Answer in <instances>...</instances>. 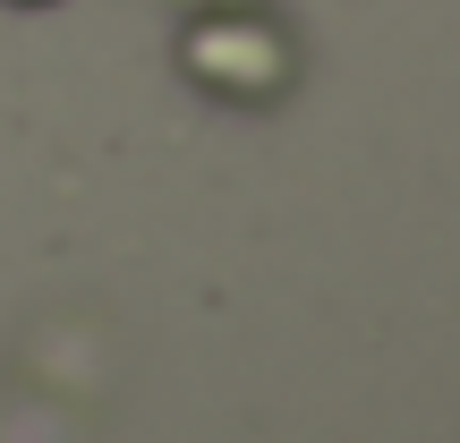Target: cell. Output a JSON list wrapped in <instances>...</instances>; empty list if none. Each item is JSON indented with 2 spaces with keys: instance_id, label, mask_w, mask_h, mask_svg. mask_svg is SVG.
Masks as SVG:
<instances>
[{
  "instance_id": "1",
  "label": "cell",
  "mask_w": 460,
  "mask_h": 443,
  "mask_svg": "<svg viewBox=\"0 0 460 443\" xmlns=\"http://www.w3.org/2000/svg\"><path fill=\"white\" fill-rule=\"evenodd\" d=\"M180 60H188V77H197V85L239 94V102L281 94V77H290V51H281L256 17H205V26L180 43Z\"/></svg>"
},
{
  "instance_id": "2",
  "label": "cell",
  "mask_w": 460,
  "mask_h": 443,
  "mask_svg": "<svg viewBox=\"0 0 460 443\" xmlns=\"http://www.w3.org/2000/svg\"><path fill=\"white\" fill-rule=\"evenodd\" d=\"M17 9H43V0H17Z\"/></svg>"
}]
</instances>
